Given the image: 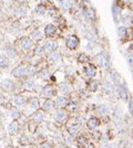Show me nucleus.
I'll use <instances>...</instances> for the list:
<instances>
[{
    "label": "nucleus",
    "mask_w": 133,
    "mask_h": 148,
    "mask_svg": "<svg viewBox=\"0 0 133 148\" xmlns=\"http://www.w3.org/2000/svg\"><path fill=\"white\" fill-rule=\"evenodd\" d=\"M78 45H79V39L75 35H71V37L68 38V40H66V47L69 49L75 50L78 48Z\"/></svg>",
    "instance_id": "nucleus-1"
},
{
    "label": "nucleus",
    "mask_w": 133,
    "mask_h": 148,
    "mask_svg": "<svg viewBox=\"0 0 133 148\" xmlns=\"http://www.w3.org/2000/svg\"><path fill=\"white\" fill-rule=\"evenodd\" d=\"M12 74H13L15 76H17V77L27 75V74H28V66H26V65L18 66V67H16V69L12 71Z\"/></svg>",
    "instance_id": "nucleus-2"
},
{
    "label": "nucleus",
    "mask_w": 133,
    "mask_h": 148,
    "mask_svg": "<svg viewBox=\"0 0 133 148\" xmlns=\"http://www.w3.org/2000/svg\"><path fill=\"white\" fill-rule=\"evenodd\" d=\"M20 45H21V48L25 50H28L30 49L31 47H32V41L29 39V38H21V40H20Z\"/></svg>",
    "instance_id": "nucleus-3"
},
{
    "label": "nucleus",
    "mask_w": 133,
    "mask_h": 148,
    "mask_svg": "<svg viewBox=\"0 0 133 148\" xmlns=\"http://www.w3.org/2000/svg\"><path fill=\"white\" fill-rule=\"evenodd\" d=\"M68 117V113H66L64 109H58V112L56 113V119L58 122H63L66 121V118Z\"/></svg>",
    "instance_id": "nucleus-4"
},
{
    "label": "nucleus",
    "mask_w": 133,
    "mask_h": 148,
    "mask_svg": "<svg viewBox=\"0 0 133 148\" xmlns=\"http://www.w3.org/2000/svg\"><path fill=\"white\" fill-rule=\"evenodd\" d=\"M88 127L90 128V129H95L98 126L100 125V122L98 118H95V117H92V118H90L89 121H88Z\"/></svg>",
    "instance_id": "nucleus-5"
},
{
    "label": "nucleus",
    "mask_w": 133,
    "mask_h": 148,
    "mask_svg": "<svg viewBox=\"0 0 133 148\" xmlns=\"http://www.w3.org/2000/svg\"><path fill=\"white\" fill-rule=\"evenodd\" d=\"M18 129H19V126H18V123H16V122H12V123L9 124L8 126V132L10 135H15V134H17V132H18Z\"/></svg>",
    "instance_id": "nucleus-6"
},
{
    "label": "nucleus",
    "mask_w": 133,
    "mask_h": 148,
    "mask_svg": "<svg viewBox=\"0 0 133 148\" xmlns=\"http://www.w3.org/2000/svg\"><path fill=\"white\" fill-rule=\"evenodd\" d=\"M95 62L99 64V65H105L107 64V58L103 53H100L95 57Z\"/></svg>",
    "instance_id": "nucleus-7"
},
{
    "label": "nucleus",
    "mask_w": 133,
    "mask_h": 148,
    "mask_svg": "<svg viewBox=\"0 0 133 148\" xmlns=\"http://www.w3.org/2000/svg\"><path fill=\"white\" fill-rule=\"evenodd\" d=\"M84 72H85V75L87 76H89V77H93L95 74H97V71H95V67L93 65H89L85 67V70H84Z\"/></svg>",
    "instance_id": "nucleus-8"
},
{
    "label": "nucleus",
    "mask_w": 133,
    "mask_h": 148,
    "mask_svg": "<svg viewBox=\"0 0 133 148\" xmlns=\"http://www.w3.org/2000/svg\"><path fill=\"white\" fill-rule=\"evenodd\" d=\"M57 49V42L54 41H48L44 45V50L48 52H52Z\"/></svg>",
    "instance_id": "nucleus-9"
},
{
    "label": "nucleus",
    "mask_w": 133,
    "mask_h": 148,
    "mask_svg": "<svg viewBox=\"0 0 133 148\" xmlns=\"http://www.w3.org/2000/svg\"><path fill=\"white\" fill-rule=\"evenodd\" d=\"M44 33H46L47 37H52V35L56 33V28H54V25H47L46 29H44Z\"/></svg>",
    "instance_id": "nucleus-10"
},
{
    "label": "nucleus",
    "mask_w": 133,
    "mask_h": 148,
    "mask_svg": "<svg viewBox=\"0 0 133 148\" xmlns=\"http://www.w3.org/2000/svg\"><path fill=\"white\" fill-rule=\"evenodd\" d=\"M59 60H60V54L57 53V52H52L49 55V58H48V61H49V63H51V64L58 62Z\"/></svg>",
    "instance_id": "nucleus-11"
},
{
    "label": "nucleus",
    "mask_w": 133,
    "mask_h": 148,
    "mask_svg": "<svg viewBox=\"0 0 133 148\" xmlns=\"http://www.w3.org/2000/svg\"><path fill=\"white\" fill-rule=\"evenodd\" d=\"M53 94H54V90H53L52 86L48 85V86H46V87L43 89V95H44L46 97H51Z\"/></svg>",
    "instance_id": "nucleus-12"
},
{
    "label": "nucleus",
    "mask_w": 133,
    "mask_h": 148,
    "mask_svg": "<svg viewBox=\"0 0 133 148\" xmlns=\"http://www.w3.org/2000/svg\"><path fill=\"white\" fill-rule=\"evenodd\" d=\"M59 89H60V91H62L64 93H70L72 91V86L70 84H68V83H61L59 85Z\"/></svg>",
    "instance_id": "nucleus-13"
},
{
    "label": "nucleus",
    "mask_w": 133,
    "mask_h": 148,
    "mask_svg": "<svg viewBox=\"0 0 133 148\" xmlns=\"http://www.w3.org/2000/svg\"><path fill=\"white\" fill-rule=\"evenodd\" d=\"M57 106L58 107H64L66 106V104H68V101H66V97H63V96H59L58 99H57Z\"/></svg>",
    "instance_id": "nucleus-14"
},
{
    "label": "nucleus",
    "mask_w": 133,
    "mask_h": 148,
    "mask_svg": "<svg viewBox=\"0 0 133 148\" xmlns=\"http://www.w3.org/2000/svg\"><path fill=\"white\" fill-rule=\"evenodd\" d=\"M32 119L34 123H41V121L43 119V114H42L41 112H36L32 116Z\"/></svg>",
    "instance_id": "nucleus-15"
},
{
    "label": "nucleus",
    "mask_w": 133,
    "mask_h": 148,
    "mask_svg": "<svg viewBox=\"0 0 133 148\" xmlns=\"http://www.w3.org/2000/svg\"><path fill=\"white\" fill-rule=\"evenodd\" d=\"M62 136H63V139L66 140V143H68V144H72L73 143V136L69 132H63L62 133Z\"/></svg>",
    "instance_id": "nucleus-16"
},
{
    "label": "nucleus",
    "mask_w": 133,
    "mask_h": 148,
    "mask_svg": "<svg viewBox=\"0 0 133 148\" xmlns=\"http://www.w3.org/2000/svg\"><path fill=\"white\" fill-rule=\"evenodd\" d=\"M15 104H16L17 106H24L26 103V99L24 96H20V95H18V96H16L15 97Z\"/></svg>",
    "instance_id": "nucleus-17"
},
{
    "label": "nucleus",
    "mask_w": 133,
    "mask_h": 148,
    "mask_svg": "<svg viewBox=\"0 0 133 148\" xmlns=\"http://www.w3.org/2000/svg\"><path fill=\"white\" fill-rule=\"evenodd\" d=\"M79 129H80V127H79V125H77V124L73 125V126H69V127H68V132L70 133L72 136H73V135H77V134L79 133Z\"/></svg>",
    "instance_id": "nucleus-18"
},
{
    "label": "nucleus",
    "mask_w": 133,
    "mask_h": 148,
    "mask_svg": "<svg viewBox=\"0 0 133 148\" xmlns=\"http://www.w3.org/2000/svg\"><path fill=\"white\" fill-rule=\"evenodd\" d=\"M2 87L6 89L7 91H11L13 87V83L11 82L10 80H6V81H2Z\"/></svg>",
    "instance_id": "nucleus-19"
},
{
    "label": "nucleus",
    "mask_w": 133,
    "mask_h": 148,
    "mask_svg": "<svg viewBox=\"0 0 133 148\" xmlns=\"http://www.w3.org/2000/svg\"><path fill=\"white\" fill-rule=\"evenodd\" d=\"M119 94H120V96H121V99H128V92H126V90H125L124 86H119Z\"/></svg>",
    "instance_id": "nucleus-20"
},
{
    "label": "nucleus",
    "mask_w": 133,
    "mask_h": 148,
    "mask_svg": "<svg viewBox=\"0 0 133 148\" xmlns=\"http://www.w3.org/2000/svg\"><path fill=\"white\" fill-rule=\"evenodd\" d=\"M53 107H54V103H53L51 99H47V101L44 102V104H43V108H44L46 111H51Z\"/></svg>",
    "instance_id": "nucleus-21"
},
{
    "label": "nucleus",
    "mask_w": 133,
    "mask_h": 148,
    "mask_svg": "<svg viewBox=\"0 0 133 148\" xmlns=\"http://www.w3.org/2000/svg\"><path fill=\"white\" fill-rule=\"evenodd\" d=\"M29 105H30V108L37 109L39 107V102H38V99H36V97H32V99H30V102H29Z\"/></svg>",
    "instance_id": "nucleus-22"
},
{
    "label": "nucleus",
    "mask_w": 133,
    "mask_h": 148,
    "mask_svg": "<svg viewBox=\"0 0 133 148\" xmlns=\"http://www.w3.org/2000/svg\"><path fill=\"white\" fill-rule=\"evenodd\" d=\"M59 2H60V5H61V7L63 9H66V10H69L70 7H71L69 0H59Z\"/></svg>",
    "instance_id": "nucleus-23"
},
{
    "label": "nucleus",
    "mask_w": 133,
    "mask_h": 148,
    "mask_svg": "<svg viewBox=\"0 0 133 148\" xmlns=\"http://www.w3.org/2000/svg\"><path fill=\"white\" fill-rule=\"evenodd\" d=\"M39 76H40L41 79H43V80H46V79H48L50 76V72L47 69H44V70H42L41 72L39 73Z\"/></svg>",
    "instance_id": "nucleus-24"
},
{
    "label": "nucleus",
    "mask_w": 133,
    "mask_h": 148,
    "mask_svg": "<svg viewBox=\"0 0 133 148\" xmlns=\"http://www.w3.org/2000/svg\"><path fill=\"white\" fill-rule=\"evenodd\" d=\"M31 37H32L34 40H40V39H42V34H41V32H40L39 30L33 31V32L31 33Z\"/></svg>",
    "instance_id": "nucleus-25"
},
{
    "label": "nucleus",
    "mask_w": 133,
    "mask_h": 148,
    "mask_svg": "<svg viewBox=\"0 0 133 148\" xmlns=\"http://www.w3.org/2000/svg\"><path fill=\"white\" fill-rule=\"evenodd\" d=\"M125 33H126V30H125L124 27H120V28L118 29V34H119L120 38H124Z\"/></svg>",
    "instance_id": "nucleus-26"
},
{
    "label": "nucleus",
    "mask_w": 133,
    "mask_h": 148,
    "mask_svg": "<svg viewBox=\"0 0 133 148\" xmlns=\"http://www.w3.org/2000/svg\"><path fill=\"white\" fill-rule=\"evenodd\" d=\"M98 112H99L100 114H107L108 113V107L105 106V105H100L99 107H98Z\"/></svg>",
    "instance_id": "nucleus-27"
},
{
    "label": "nucleus",
    "mask_w": 133,
    "mask_h": 148,
    "mask_svg": "<svg viewBox=\"0 0 133 148\" xmlns=\"http://www.w3.org/2000/svg\"><path fill=\"white\" fill-rule=\"evenodd\" d=\"M11 116H12L13 119H18V118L21 117V113H20L18 109H13V111L11 112Z\"/></svg>",
    "instance_id": "nucleus-28"
},
{
    "label": "nucleus",
    "mask_w": 133,
    "mask_h": 148,
    "mask_svg": "<svg viewBox=\"0 0 133 148\" xmlns=\"http://www.w3.org/2000/svg\"><path fill=\"white\" fill-rule=\"evenodd\" d=\"M121 117H122V112L120 113V111L118 109L116 113V116H114V121H116V124H120L121 123Z\"/></svg>",
    "instance_id": "nucleus-29"
},
{
    "label": "nucleus",
    "mask_w": 133,
    "mask_h": 148,
    "mask_svg": "<svg viewBox=\"0 0 133 148\" xmlns=\"http://www.w3.org/2000/svg\"><path fill=\"white\" fill-rule=\"evenodd\" d=\"M88 87H89V90L90 91H95L97 90V87H98V82H97V81H91Z\"/></svg>",
    "instance_id": "nucleus-30"
},
{
    "label": "nucleus",
    "mask_w": 133,
    "mask_h": 148,
    "mask_svg": "<svg viewBox=\"0 0 133 148\" xmlns=\"http://www.w3.org/2000/svg\"><path fill=\"white\" fill-rule=\"evenodd\" d=\"M7 54H8L10 58H15L17 55V52L15 49H12V48H9L8 50H7Z\"/></svg>",
    "instance_id": "nucleus-31"
},
{
    "label": "nucleus",
    "mask_w": 133,
    "mask_h": 148,
    "mask_svg": "<svg viewBox=\"0 0 133 148\" xmlns=\"http://www.w3.org/2000/svg\"><path fill=\"white\" fill-rule=\"evenodd\" d=\"M36 11H37V13H39V15H43V13H44V11H46V9H44L43 6L39 5V6L36 8Z\"/></svg>",
    "instance_id": "nucleus-32"
},
{
    "label": "nucleus",
    "mask_w": 133,
    "mask_h": 148,
    "mask_svg": "<svg viewBox=\"0 0 133 148\" xmlns=\"http://www.w3.org/2000/svg\"><path fill=\"white\" fill-rule=\"evenodd\" d=\"M87 16L89 19H94V11H93V9H88L87 10Z\"/></svg>",
    "instance_id": "nucleus-33"
},
{
    "label": "nucleus",
    "mask_w": 133,
    "mask_h": 148,
    "mask_svg": "<svg viewBox=\"0 0 133 148\" xmlns=\"http://www.w3.org/2000/svg\"><path fill=\"white\" fill-rule=\"evenodd\" d=\"M78 61L79 62H88L89 61V57L88 55H85V54H81L79 59H78Z\"/></svg>",
    "instance_id": "nucleus-34"
},
{
    "label": "nucleus",
    "mask_w": 133,
    "mask_h": 148,
    "mask_svg": "<svg viewBox=\"0 0 133 148\" xmlns=\"http://www.w3.org/2000/svg\"><path fill=\"white\" fill-rule=\"evenodd\" d=\"M43 51H44V48H42V47H37V49L34 51V53H36V55H41L42 53H43Z\"/></svg>",
    "instance_id": "nucleus-35"
},
{
    "label": "nucleus",
    "mask_w": 133,
    "mask_h": 148,
    "mask_svg": "<svg viewBox=\"0 0 133 148\" xmlns=\"http://www.w3.org/2000/svg\"><path fill=\"white\" fill-rule=\"evenodd\" d=\"M8 65V60L5 58V55H1V67Z\"/></svg>",
    "instance_id": "nucleus-36"
},
{
    "label": "nucleus",
    "mask_w": 133,
    "mask_h": 148,
    "mask_svg": "<svg viewBox=\"0 0 133 148\" xmlns=\"http://www.w3.org/2000/svg\"><path fill=\"white\" fill-rule=\"evenodd\" d=\"M104 89H105V91H108L109 93H113V86L111 85V84H109V83H105L104 84Z\"/></svg>",
    "instance_id": "nucleus-37"
},
{
    "label": "nucleus",
    "mask_w": 133,
    "mask_h": 148,
    "mask_svg": "<svg viewBox=\"0 0 133 148\" xmlns=\"http://www.w3.org/2000/svg\"><path fill=\"white\" fill-rule=\"evenodd\" d=\"M26 87H29V89H32L33 86H34V82L33 81H27L26 82Z\"/></svg>",
    "instance_id": "nucleus-38"
},
{
    "label": "nucleus",
    "mask_w": 133,
    "mask_h": 148,
    "mask_svg": "<svg viewBox=\"0 0 133 148\" xmlns=\"http://www.w3.org/2000/svg\"><path fill=\"white\" fill-rule=\"evenodd\" d=\"M17 13L18 15H26V8L20 7L19 9H17Z\"/></svg>",
    "instance_id": "nucleus-39"
},
{
    "label": "nucleus",
    "mask_w": 133,
    "mask_h": 148,
    "mask_svg": "<svg viewBox=\"0 0 133 148\" xmlns=\"http://www.w3.org/2000/svg\"><path fill=\"white\" fill-rule=\"evenodd\" d=\"M129 111H130V113L133 114V99H130V101H129Z\"/></svg>",
    "instance_id": "nucleus-40"
},
{
    "label": "nucleus",
    "mask_w": 133,
    "mask_h": 148,
    "mask_svg": "<svg viewBox=\"0 0 133 148\" xmlns=\"http://www.w3.org/2000/svg\"><path fill=\"white\" fill-rule=\"evenodd\" d=\"M128 62L131 66H133V54H129L128 55Z\"/></svg>",
    "instance_id": "nucleus-41"
},
{
    "label": "nucleus",
    "mask_w": 133,
    "mask_h": 148,
    "mask_svg": "<svg viewBox=\"0 0 133 148\" xmlns=\"http://www.w3.org/2000/svg\"><path fill=\"white\" fill-rule=\"evenodd\" d=\"M34 73V67L31 65H28V75Z\"/></svg>",
    "instance_id": "nucleus-42"
},
{
    "label": "nucleus",
    "mask_w": 133,
    "mask_h": 148,
    "mask_svg": "<svg viewBox=\"0 0 133 148\" xmlns=\"http://www.w3.org/2000/svg\"><path fill=\"white\" fill-rule=\"evenodd\" d=\"M39 148H51V146H50L49 143H43V144L40 145V147Z\"/></svg>",
    "instance_id": "nucleus-43"
},
{
    "label": "nucleus",
    "mask_w": 133,
    "mask_h": 148,
    "mask_svg": "<svg viewBox=\"0 0 133 148\" xmlns=\"http://www.w3.org/2000/svg\"><path fill=\"white\" fill-rule=\"evenodd\" d=\"M113 15H114V18L116 19V17H118V8H116V6L113 7Z\"/></svg>",
    "instance_id": "nucleus-44"
},
{
    "label": "nucleus",
    "mask_w": 133,
    "mask_h": 148,
    "mask_svg": "<svg viewBox=\"0 0 133 148\" xmlns=\"http://www.w3.org/2000/svg\"><path fill=\"white\" fill-rule=\"evenodd\" d=\"M69 107H70V109H75V104H70V105H69Z\"/></svg>",
    "instance_id": "nucleus-45"
},
{
    "label": "nucleus",
    "mask_w": 133,
    "mask_h": 148,
    "mask_svg": "<svg viewBox=\"0 0 133 148\" xmlns=\"http://www.w3.org/2000/svg\"><path fill=\"white\" fill-rule=\"evenodd\" d=\"M88 148H94V146H93L92 144H89V145H88Z\"/></svg>",
    "instance_id": "nucleus-46"
}]
</instances>
